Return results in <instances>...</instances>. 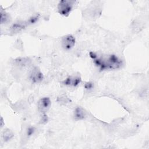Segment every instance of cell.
<instances>
[{
	"mask_svg": "<svg viewBox=\"0 0 149 149\" xmlns=\"http://www.w3.org/2000/svg\"><path fill=\"white\" fill-rule=\"evenodd\" d=\"M90 56L93 59L94 64L99 67L101 70L116 69L122 65V61L115 55L99 56L96 53L91 52Z\"/></svg>",
	"mask_w": 149,
	"mask_h": 149,
	"instance_id": "cell-1",
	"label": "cell"
},
{
	"mask_svg": "<svg viewBox=\"0 0 149 149\" xmlns=\"http://www.w3.org/2000/svg\"><path fill=\"white\" fill-rule=\"evenodd\" d=\"M74 1L69 0H62L58 5V11L59 13L64 16H68L72 11Z\"/></svg>",
	"mask_w": 149,
	"mask_h": 149,
	"instance_id": "cell-2",
	"label": "cell"
},
{
	"mask_svg": "<svg viewBox=\"0 0 149 149\" xmlns=\"http://www.w3.org/2000/svg\"><path fill=\"white\" fill-rule=\"evenodd\" d=\"M76 39L71 34L64 36L61 38V45L62 48L66 50H70L75 45Z\"/></svg>",
	"mask_w": 149,
	"mask_h": 149,
	"instance_id": "cell-3",
	"label": "cell"
},
{
	"mask_svg": "<svg viewBox=\"0 0 149 149\" xmlns=\"http://www.w3.org/2000/svg\"><path fill=\"white\" fill-rule=\"evenodd\" d=\"M44 78L43 73L38 67H34L31 70L29 79L33 83H39L43 80Z\"/></svg>",
	"mask_w": 149,
	"mask_h": 149,
	"instance_id": "cell-4",
	"label": "cell"
},
{
	"mask_svg": "<svg viewBox=\"0 0 149 149\" xmlns=\"http://www.w3.org/2000/svg\"><path fill=\"white\" fill-rule=\"evenodd\" d=\"M51 105V100L49 97H43L38 102V110L41 113H45L49 109Z\"/></svg>",
	"mask_w": 149,
	"mask_h": 149,
	"instance_id": "cell-5",
	"label": "cell"
},
{
	"mask_svg": "<svg viewBox=\"0 0 149 149\" xmlns=\"http://www.w3.org/2000/svg\"><path fill=\"white\" fill-rule=\"evenodd\" d=\"M81 81V77L79 75H71L62 81V83L67 86L76 87Z\"/></svg>",
	"mask_w": 149,
	"mask_h": 149,
	"instance_id": "cell-6",
	"label": "cell"
},
{
	"mask_svg": "<svg viewBox=\"0 0 149 149\" xmlns=\"http://www.w3.org/2000/svg\"><path fill=\"white\" fill-rule=\"evenodd\" d=\"M28 25L27 22H18L12 24L10 27V31L13 33H17L25 29Z\"/></svg>",
	"mask_w": 149,
	"mask_h": 149,
	"instance_id": "cell-7",
	"label": "cell"
},
{
	"mask_svg": "<svg viewBox=\"0 0 149 149\" xmlns=\"http://www.w3.org/2000/svg\"><path fill=\"white\" fill-rule=\"evenodd\" d=\"M31 60L29 58H17L15 59L13 61L14 65L20 67L25 68L28 66L31 63Z\"/></svg>",
	"mask_w": 149,
	"mask_h": 149,
	"instance_id": "cell-8",
	"label": "cell"
},
{
	"mask_svg": "<svg viewBox=\"0 0 149 149\" xmlns=\"http://www.w3.org/2000/svg\"><path fill=\"white\" fill-rule=\"evenodd\" d=\"M73 116L76 120H83L86 117V112L83 108L77 107L74 111Z\"/></svg>",
	"mask_w": 149,
	"mask_h": 149,
	"instance_id": "cell-9",
	"label": "cell"
},
{
	"mask_svg": "<svg viewBox=\"0 0 149 149\" xmlns=\"http://www.w3.org/2000/svg\"><path fill=\"white\" fill-rule=\"evenodd\" d=\"M14 136L13 133L9 129H5L2 133V137L4 141L7 142L10 140Z\"/></svg>",
	"mask_w": 149,
	"mask_h": 149,
	"instance_id": "cell-10",
	"label": "cell"
},
{
	"mask_svg": "<svg viewBox=\"0 0 149 149\" xmlns=\"http://www.w3.org/2000/svg\"><path fill=\"white\" fill-rule=\"evenodd\" d=\"M11 20V17L10 15L5 11L1 12V23L3 24H7L9 23Z\"/></svg>",
	"mask_w": 149,
	"mask_h": 149,
	"instance_id": "cell-11",
	"label": "cell"
},
{
	"mask_svg": "<svg viewBox=\"0 0 149 149\" xmlns=\"http://www.w3.org/2000/svg\"><path fill=\"white\" fill-rule=\"evenodd\" d=\"M57 101L61 104H66L69 103L70 101V100L66 95L62 94L58 97Z\"/></svg>",
	"mask_w": 149,
	"mask_h": 149,
	"instance_id": "cell-12",
	"label": "cell"
},
{
	"mask_svg": "<svg viewBox=\"0 0 149 149\" xmlns=\"http://www.w3.org/2000/svg\"><path fill=\"white\" fill-rule=\"evenodd\" d=\"M39 19V16L38 15H35V16H32L31 17H30L27 21V23L29 24H34L35 23H36L38 20Z\"/></svg>",
	"mask_w": 149,
	"mask_h": 149,
	"instance_id": "cell-13",
	"label": "cell"
},
{
	"mask_svg": "<svg viewBox=\"0 0 149 149\" xmlns=\"http://www.w3.org/2000/svg\"><path fill=\"white\" fill-rule=\"evenodd\" d=\"M35 130H36V129H35V128L34 127L31 126V127H28V129L27 130V136L28 137L31 136V135H33L34 134Z\"/></svg>",
	"mask_w": 149,
	"mask_h": 149,
	"instance_id": "cell-14",
	"label": "cell"
},
{
	"mask_svg": "<svg viewBox=\"0 0 149 149\" xmlns=\"http://www.w3.org/2000/svg\"><path fill=\"white\" fill-rule=\"evenodd\" d=\"M42 115L41 116V123H45L48 121V117L46 115L45 113H42Z\"/></svg>",
	"mask_w": 149,
	"mask_h": 149,
	"instance_id": "cell-15",
	"label": "cell"
},
{
	"mask_svg": "<svg viewBox=\"0 0 149 149\" xmlns=\"http://www.w3.org/2000/svg\"><path fill=\"white\" fill-rule=\"evenodd\" d=\"M84 87H85V88H86V89H91V88H93V84L92 83H87L86 84H85V86H84Z\"/></svg>",
	"mask_w": 149,
	"mask_h": 149,
	"instance_id": "cell-16",
	"label": "cell"
},
{
	"mask_svg": "<svg viewBox=\"0 0 149 149\" xmlns=\"http://www.w3.org/2000/svg\"><path fill=\"white\" fill-rule=\"evenodd\" d=\"M4 125H5V123L3 122V118L1 117V128H2L4 126Z\"/></svg>",
	"mask_w": 149,
	"mask_h": 149,
	"instance_id": "cell-17",
	"label": "cell"
}]
</instances>
